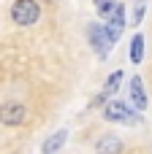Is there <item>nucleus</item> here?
<instances>
[{
    "mask_svg": "<svg viewBox=\"0 0 152 154\" xmlns=\"http://www.w3.org/2000/svg\"><path fill=\"white\" fill-rule=\"evenodd\" d=\"M90 41H92V46L98 49V54L103 57L109 46H106V38H103V30H101L98 24H92V27H90Z\"/></svg>",
    "mask_w": 152,
    "mask_h": 154,
    "instance_id": "6e6552de",
    "label": "nucleus"
},
{
    "mask_svg": "<svg viewBox=\"0 0 152 154\" xmlns=\"http://www.w3.org/2000/svg\"><path fill=\"white\" fill-rule=\"evenodd\" d=\"M38 16H41V5H38L35 0H14V5H11V19H14L16 24L30 27V24L38 22Z\"/></svg>",
    "mask_w": 152,
    "mask_h": 154,
    "instance_id": "f257e3e1",
    "label": "nucleus"
},
{
    "mask_svg": "<svg viewBox=\"0 0 152 154\" xmlns=\"http://www.w3.org/2000/svg\"><path fill=\"white\" fill-rule=\"evenodd\" d=\"M24 119H27V108H24L19 100H5V103H0V125H5V127H19Z\"/></svg>",
    "mask_w": 152,
    "mask_h": 154,
    "instance_id": "f03ea898",
    "label": "nucleus"
},
{
    "mask_svg": "<svg viewBox=\"0 0 152 154\" xmlns=\"http://www.w3.org/2000/svg\"><path fill=\"white\" fill-rule=\"evenodd\" d=\"M117 5H120L117 0H95V8H98V14H101V16H112Z\"/></svg>",
    "mask_w": 152,
    "mask_h": 154,
    "instance_id": "9d476101",
    "label": "nucleus"
},
{
    "mask_svg": "<svg viewBox=\"0 0 152 154\" xmlns=\"http://www.w3.org/2000/svg\"><path fill=\"white\" fill-rule=\"evenodd\" d=\"M144 8H147V3H144V0H139V3H136V11H133V19H131L133 24H139V22L144 19Z\"/></svg>",
    "mask_w": 152,
    "mask_h": 154,
    "instance_id": "f8f14e48",
    "label": "nucleus"
},
{
    "mask_svg": "<svg viewBox=\"0 0 152 154\" xmlns=\"http://www.w3.org/2000/svg\"><path fill=\"white\" fill-rule=\"evenodd\" d=\"M144 57V38L141 35H133V43H131V60L133 62H141Z\"/></svg>",
    "mask_w": 152,
    "mask_h": 154,
    "instance_id": "1a4fd4ad",
    "label": "nucleus"
},
{
    "mask_svg": "<svg viewBox=\"0 0 152 154\" xmlns=\"http://www.w3.org/2000/svg\"><path fill=\"white\" fill-rule=\"evenodd\" d=\"M103 116H106L109 122H139V116H136L125 103H120V100L106 103V106H103Z\"/></svg>",
    "mask_w": 152,
    "mask_h": 154,
    "instance_id": "20e7f679",
    "label": "nucleus"
},
{
    "mask_svg": "<svg viewBox=\"0 0 152 154\" xmlns=\"http://www.w3.org/2000/svg\"><path fill=\"white\" fill-rule=\"evenodd\" d=\"M122 138H117V135H101L98 141H95V152L98 154H122Z\"/></svg>",
    "mask_w": 152,
    "mask_h": 154,
    "instance_id": "39448f33",
    "label": "nucleus"
},
{
    "mask_svg": "<svg viewBox=\"0 0 152 154\" xmlns=\"http://www.w3.org/2000/svg\"><path fill=\"white\" fill-rule=\"evenodd\" d=\"M131 100H133V106H136L139 111H144V108H147V92H144V87H141V79H139V76H133V79H131Z\"/></svg>",
    "mask_w": 152,
    "mask_h": 154,
    "instance_id": "423d86ee",
    "label": "nucleus"
},
{
    "mask_svg": "<svg viewBox=\"0 0 152 154\" xmlns=\"http://www.w3.org/2000/svg\"><path fill=\"white\" fill-rule=\"evenodd\" d=\"M65 138H68V130H57L49 141H44V146H41V154H57L60 152V146L65 143Z\"/></svg>",
    "mask_w": 152,
    "mask_h": 154,
    "instance_id": "0eeeda50",
    "label": "nucleus"
},
{
    "mask_svg": "<svg viewBox=\"0 0 152 154\" xmlns=\"http://www.w3.org/2000/svg\"><path fill=\"white\" fill-rule=\"evenodd\" d=\"M122 27H125V8H122V5H117V8H114V14L109 16V24L103 27V38H106V46H109V49H112V43L120 38Z\"/></svg>",
    "mask_w": 152,
    "mask_h": 154,
    "instance_id": "7ed1b4c3",
    "label": "nucleus"
},
{
    "mask_svg": "<svg viewBox=\"0 0 152 154\" xmlns=\"http://www.w3.org/2000/svg\"><path fill=\"white\" fill-rule=\"evenodd\" d=\"M120 81H122V70H114V73L109 76V81H106V89H103V95L109 97L112 92H117V87H120Z\"/></svg>",
    "mask_w": 152,
    "mask_h": 154,
    "instance_id": "9b49d317",
    "label": "nucleus"
}]
</instances>
